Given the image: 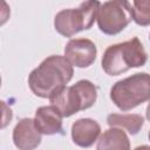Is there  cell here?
Returning a JSON list of instances; mask_svg holds the SVG:
<instances>
[{
  "label": "cell",
  "mask_w": 150,
  "mask_h": 150,
  "mask_svg": "<svg viewBox=\"0 0 150 150\" xmlns=\"http://www.w3.org/2000/svg\"><path fill=\"white\" fill-rule=\"evenodd\" d=\"M148 54L137 36L116 45L109 46L102 56V69L110 76H117L131 68H138L146 63Z\"/></svg>",
  "instance_id": "2"
},
{
  "label": "cell",
  "mask_w": 150,
  "mask_h": 150,
  "mask_svg": "<svg viewBox=\"0 0 150 150\" xmlns=\"http://www.w3.org/2000/svg\"><path fill=\"white\" fill-rule=\"evenodd\" d=\"M148 137H149V141H150V130H149V134H148Z\"/></svg>",
  "instance_id": "16"
},
{
  "label": "cell",
  "mask_w": 150,
  "mask_h": 150,
  "mask_svg": "<svg viewBox=\"0 0 150 150\" xmlns=\"http://www.w3.org/2000/svg\"><path fill=\"white\" fill-rule=\"evenodd\" d=\"M134 150H150V146L149 145H141V146L135 148Z\"/></svg>",
  "instance_id": "14"
},
{
  "label": "cell",
  "mask_w": 150,
  "mask_h": 150,
  "mask_svg": "<svg viewBox=\"0 0 150 150\" xmlns=\"http://www.w3.org/2000/svg\"><path fill=\"white\" fill-rule=\"evenodd\" d=\"M149 39H150V35H149Z\"/></svg>",
  "instance_id": "17"
},
{
  "label": "cell",
  "mask_w": 150,
  "mask_h": 150,
  "mask_svg": "<svg viewBox=\"0 0 150 150\" xmlns=\"http://www.w3.org/2000/svg\"><path fill=\"white\" fill-rule=\"evenodd\" d=\"M100 6L98 1H84L77 8L60 11L54 18L56 32L66 38H71L81 30L90 29L97 18Z\"/></svg>",
  "instance_id": "5"
},
{
  "label": "cell",
  "mask_w": 150,
  "mask_h": 150,
  "mask_svg": "<svg viewBox=\"0 0 150 150\" xmlns=\"http://www.w3.org/2000/svg\"><path fill=\"white\" fill-rule=\"evenodd\" d=\"M100 135L101 127L93 118H80L71 125V139L81 148H90Z\"/></svg>",
  "instance_id": "10"
},
{
  "label": "cell",
  "mask_w": 150,
  "mask_h": 150,
  "mask_svg": "<svg viewBox=\"0 0 150 150\" xmlns=\"http://www.w3.org/2000/svg\"><path fill=\"white\" fill-rule=\"evenodd\" d=\"M96 150H130V141L123 129L110 128L100 136Z\"/></svg>",
  "instance_id": "11"
},
{
  "label": "cell",
  "mask_w": 150,
  "mask_h": 150,
  "mask_svg": "<svg viewBox=\"0 0 150 150\" xmlns=\"http://www.w3.org/2000/svg\"><path fill=\"white\" fill-rule=\"evenodd\" d=\"M73 75V64L66 56L50 55L30 71L28 86L35 96L49 98L55 91L66 87Z\"/></svg>",
  "instance_id": "1"
},
{
  "label": "cell",
  "mask_w": 150,
  "mask_h": 150,
  "mask_svg": "<svg viewBox=\"0 0 150 150\" xmlns=\"http://www.w3.org/2000/svg\"><path fill=\"white\" fill-rule=\"evenodd\" d=\"M107 123L110 128L125 129L130 135H136L142 129L144 118L138 114H110L107 117Z\"/></svg>",
  "instance_id": "12"
},
{
  "label": "cell",
  "mask_w": 150,
  "mask_h": 150,
  "mask_svg": "<svg viewBox=\"0 0 150 150\" xmlns=\"http://www.w3.org/2000/svg\"><path fill=\"white\" fill-rule=\"evenodd\" d=\"M96 45L89 39H70L64 47V56L77 68H88L96 60Z\"/></svg>",
  "instance_id": "7"
},
{
  "label": "cell",
  "mask_w": 150,
  "mask_h": 150,
  "mask_svg": "<svg viewBox=\"0 0 150 150\" xmlns=\"http://www.w3.org/2000/svg\"><path fill=\"white\" fill-rule=\"evenodd\" d=\"M62 114L54 105H43L35 111V127L42 135L62 134Z\"/></svg>",
  "instance_id": "9"
},
{
  "label": "cell",
  "mask_w": 150,
  "mask_h": 150,
  "mask_svg": "<svg viewBox=\"0 0 150 150\" xmlns=\"http://www.w3.org/2000/svg\"><path fill=\"white\" fill-rule=\"evenodd\" d=\"M110 100L122 111L150 101V74L136 73L117 81L110 89Z\"/></svg>",
  "instance_id": "4"
},
{
  "label": "cell",
  "mask_w": 150,
  "mask_h": 150,
  "mask_svg": "<svg viewBox=\"0 0 150 150\" xmlns=\"http://www.w3.org/2000/svg\"><path fill=\"white\" fill-rule=\"evenodd\" d=\"M145 115H146V118L150 121V101H149V103H148V107H146V112H145Z\"/></svg>",
  "instance_id": "15"
},
{
  "label": "cell",
  "mask_w": 150,
  "mask_h": 150,
  "mask_svg": "<svg viewBox=\"0 0 150 150\" xmlns=\"http://www.w3.org/2000/svg\"><path fill=\"white\" fill-rule=\"evenodd\" d=\"M97 26L103 34L116 35L132 20L131 2L115 0L101 4L97 12Z\"/></svg>",
  "instance_id": "6"
},
{
  "label": "cell",
  "mask_w": 150,
  "mask_h": 150,
  "mask_svg": "<svg viewBox=\"0 0 150 150\" xmlns=\"http://www.w3.org/2000/svg\"><path fill=\"white\" fill-rule=\"evenodd\" d=\"M41 132L33 118H21L13 130V142L19 150H34L41 143Z\"/></svg>",
  "instance_id": "8"
},
{
  "label": "cell",
  "mask_w": 150,
  "mask_h": 150,
  "mask_svg": "<svg viewBox=\"0 0 150 150\" xmlns=\"http://www.w3.org/2000/svg\"><path fill=\"white\" fill-rule=\"evenodd\" d=\"M97 100V88L89 80H80L70 87H63L50 97V105H54L63 117L91 108Z\"/></svg>",
  "instance_id": "3"
},
{
  "label": "cell",
  "mask_w": 150,
  "mask_h": 150,
  "mask_svg": "<svg viewBox=\"0 0 150 150\" xmlns=\"http://www.w3.org/2000/svg\"><path fill=\"white\" fill-rule=\"evenodd\" d=\"M132 20L138 26H150V0H135L131 2Z\"/></svg>",
  "instance_id": "13"
}]
</instances>
